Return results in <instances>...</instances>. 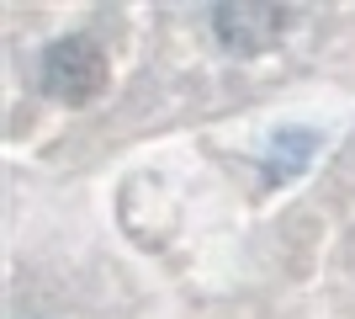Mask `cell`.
<instances>
[{
	"instance_id": "1",
	"label": "cell",
	"mask_w": 355,
	"mask_h": 319,
	"mask_svg": "<svg viewBox=\"0 0 355 319\" xmlns=\"http://www.w3.org/2000/svg\"><path fill=\"white\" fill-rule=\"evenodd\" d=\"M37 85H43V96H53L64 106H85L106 91V54L90 38H59V43L43 48Z\"/></svg>"
},
{
	"instance_id": "2",
	"label": "cell",
	"mask_w": 355,
	"mask_h": 319,
	"mask_svg": "<svg viewBox=\"0 0 355 319\" xmlns=\"http://www.w3.org/2000/svg\"><path fill=\"white\" fill-rule=\"evenodd\" d=\"M286 22H292L286 6H218V11H212L218 43L228 48V54H266L286 32Z\"/></svg>"
}]
</instances>
